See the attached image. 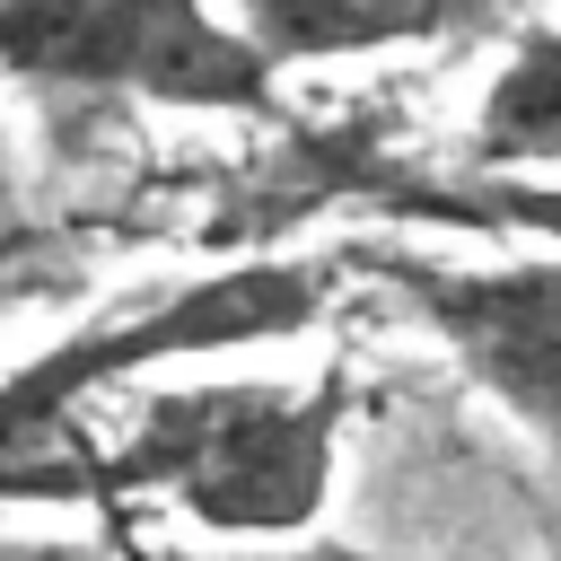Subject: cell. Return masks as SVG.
Segmentation results:
<instances>
[{"mask_svg":"<svg viewBox=\"0 0 561 561\" xmlns=\"http://www.w3.org/2000/svg\"><path fill=\"white\" fill-rule=\"evenodd\" d=\"M35 245H44L35 228H18V219H0V307H9V280H18V263H26Z\"/></svg>","mask_w":561,"mask_h":561,"instance_id":"obj_8","label":"cell"},{"mask_svg":"<svg viewBox=\"0 0 561 561\" xmlns=\"http://www.w3.org/2000/svg\"><path fill=\"white\" fill-rule=\"evenodd\" d=\"M351 394L342 377L263 386L210 377L167 386L131 412V438L105 456V491H158L210 535H307L333 500Z\"/></svg>","mask_w":561,"mask_h":561,"instance_id":"obj_2","label":"cell"},{"mask_svg":"<svg viewBox=\"0 0 561 561\" xmlns=\"http://www.w3.org/2000/svg\"><path fill=\"white\" fill-rule=\"evenodd\" d=\"M508 0H245V44L280 61H333V53H386V44H430L456 26L500 18Z\"/></svg>","mask_w":561,"mask_h":561,"instance_id":"obj_5","label":"cell"},{"mask_svg":"<svg viewBox=\"0 0 561 561\" xmlns=\"http://www.w3.org/2000/svg\"><path fill=\"white\" fill-rule=\"evenodd\" d=\"M421 219H456V228H535L561 245V175L552 184H517V175H491V184H412L403 193Z\"/></svg>","mask_w":561,"mask_h":561,"instance_id":"obj_7","label":"cell"},{"mask_svg":"<svg viewBox=\"0 0 561 561\" xmlns=\"http://www.w3.org/2000/svg\"><path fill=\"white\" fill-rule=\"evenodd\" d=\"M377 272L421 307V324L526 421L561 447V263H403L377 254Z\"/></svg>","mask_w":561,"mask_h":561,"instance_id":"obj_4","label":"cell"},{"mask_svg":"<svg viewBox=\"0 0 561 561\" xmlns=\"http://www.w3.org/2000/svg\"><path fill=\"white\" fill-rule=\"evenodd\" d=\"M473 158L491 167H561V26H535L473 114Z\"/></svg>","mask_w":561,"mask_h":561,"instance_id":"obj_6","label":"cell"},{"mask_svg":"<svg viewBox=\"0 0 561 561\" xmlns=\"http://www.w3.org/2000/svg\"><path fill=\"white\" fill-rule=\"evenodd\" d=\"M0 70L70 96H149L184 114H280L272 61L210 0H0Z\"/></svg>","mask_w":561,"mask_h":561,"instance_id":"obj_3","label":"cell"},{"mask_svg":"<svg viewBox=\"0 0 561 561\" xmlns=\"http://www.w3.org/2000/svg\"><path fill=\"white\" fill-rule=\"evenodd\" d=\"M333 298V263H237L210 280H184L149 307L96 316L70 342L35 351L26 368L0 377V500H96L105 456L79 438V403L105 394L114 377L175 359V351H245L272 333H307Z\"/></svg>","mask_w":561,"mask_h":561,"instance_id":"obj_1","label":"cell"}]
</instances>
